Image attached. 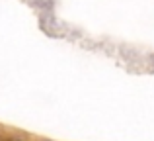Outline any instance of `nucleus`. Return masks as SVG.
Instances as JSON below:
<instances>
[{"instance_id": "nucleus-1", "label": "nucleus", "mask_w": 154, "mask_h": 141, "mask_svg": "<svg viewBox=\"0 0 154 141\" xmlns=\"http://www.w3.org/2000/svg\"><path fill=\"white\" fill-rule=\"evenodd\" d=\"M8 141H22V139H8Z\"/></svg>"}]
</instances>
